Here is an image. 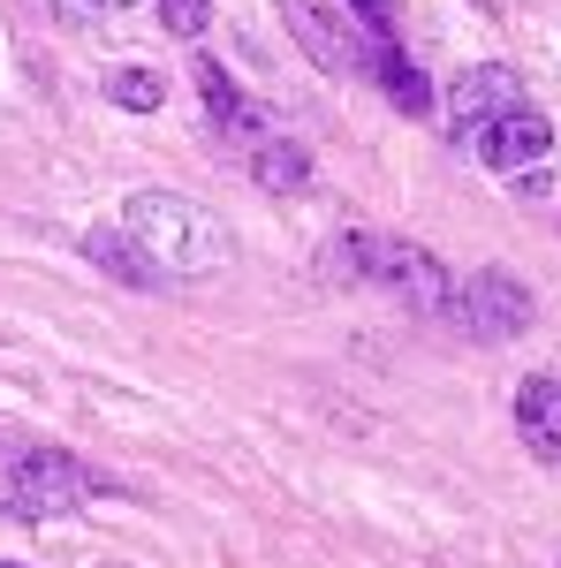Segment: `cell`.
I'll list each match as a JSON object with an SVG mask.
<instances>
[{
    "instance_id": "cell-1",
    "label": "cell",
    "mask_w": 561,
    "mask_h": 568,
    "mask_svg": "<svg viewBox=\"0 0 561 568\" xmlns=\"http://www.w3.org/2000/svg\"><path fill=\"white\" fill-rule=\"evenodd\" d=\"M122 235L152 258V273H220L228 265V227L206 205L174 197V190H137L122 205Z\"/></svg>"
},
{
    "instance_id": "cell-2",
    "label": "cell",
    "mask_w": 561,
    "mask_h": 568,
    "mask_svg": "<svg viewBox=\"0 0 561 568\" xmlns=\"http://www.w3.org/2000/svg\"><path fill=\"white\" fill-rule=\"evenodd\" d=\"M91 485H99V478H91L84 463H69L61 447H23V455L8 463L0 508H8V516H23V524H46V516H77Z\"/></svg>"
},
{
    "instance_id": "cell-3",
    "label": "cell",
    "mask_w": 561,
    "mask_h": 568,
    "mask_svg": "<svg viewBox=\"0 0 561 568\" xmlns=\"http://www.w3.org/2000/svg\"><path fill=\"white\" fill-rule=\"evenodd\" d=\"M448 318L463 334H478V342H517L523 326H531V288H523L509 265H478L471 281H455Z\"/></svg>"
},
{
    "instance_id": "cell-4",
    "label": "cell",
    "mask_w": 561,
    "mask_h": 568,
    "mask_svg": "<svg viewBox=\"0 0 561 568\" xmlns=\"http://www.w3.org/2000/svg\"><path fill=\"white\" fill-rule=\"evenodd\" d=\"M289 16V39L327 69V77H372V45L349 23V8H327V0H281Z\"/></svg>"
},
{
    "instance_id": "cell-5",
    "label": "cell",
    "mask_w": 561,
    "mask_h": 568,
    "mask_svg": "<svg viewBox=\"0 0 561 568\" xmlns=\"http://www.w3.org/2000/svg\"><path fill=\"white\" fill-rule=\"evenodd\" d=\"M463 152H471L478 168H493V175H523V168H547V152H554V122H547L539 106H509V114L478 122V130L463 136Z\"/></svg>"
},
{
    "instance_id": "cell-6",
    "label": "cell",
    "mask_w": 561,
    "mask_h": 568,
    "mask_svg": "<svg viewBox=\"0 0 561 568\" xmlns=\"http://www.w3.org/2000/svg\"><path fill=\"white\" fill-rule=\"evenodd\" d=\"M509 106H523V77L509 69V61H478V69H463L455 84H448V114H455V144L478 130V122H493V114H509Z\"/></svg>"
},
{
    "instance_id": "cell-7",
    "label": "cell",
    "mask_w": 561,
    "mask_h": 568,
    "mask_svg": "<svg viewBox=\"0 0 561 568\" xmlns=\"http://www.w3.org/2000/svg\"><path fill=\"white\" fill-rule=\"evenodd\" d=\"M380 281H388L394 296H410L425 318H448L455 281H448V265L432 258V251H418V243H388V235H380Z\"/></svg>"
},
{
    "instance_id": "cell-8",
    "label": "cell",
    "mask_w": 561,
    "mask_h": 568,
    "mask_svg": "<svg viewBox=\"0 0 561 568\" xmlns=\"http://www.w3.org/2000/svg\"><path fill=\"white\" fill-rule=\"evenodd\" d=\"M517 433L539 463H561V379H523L517 387Z\"/></svg>"
},
{
    "instance_id": "cell-9",
    "label": "cell",
    "mask_w": 561,
    "mask_h": 568,
    "mask_svg": "<svg viewBox=\"0 0 561 568\" xmlns=\"http://www.w3.org/2000/svg\"><path fill=\"white\" fill-rule=\"evenodd\" d=\"M251 182L266 197H297V190H311V152L297 136H266V144H251Z\"/></svg>"
},
{
    "instance_id": "cell-10",
    "label": "cell",
    "mask_w": 561,
    "mask_h": 568,
    "mask_svg": "<svg viewBox=\"0 0 561 568\" xmlns=\"http://www.w3.org/2000/svg\"><path fill=\"white\" fill-rule=\"evenodd\" d=\"M372 77H380V91H388V106L394 114H432V84H425V69L402 53V45H372Z\"/></svg>"
},
{
    "instance_id": "cell-11",
    "label": "cell",
    "mask_w": 561,
    "mask_h": 568,
    "mask_svg": "<svg viewBox=\"0 0 561 568\" xmlns=\"http://www.w3.org/2000/svg\"><path fill=\"white\" fill-rule=\"evenodd\" d=\"M84 258H91V265H107V273H114V281H130V288H160L152 258L137 251L122 227H84Z\"/></svg>"
},
{
    "instance_id": "cell-12",
    "label": "cell",
    "mask_w": 561,
    "mask_h": 568,
    "mask_svg": "<svg viewBox=\"0 0 561 568\" xmlns=\"http://www.w3.org/2000/svg\"><path fill=\"white\" fill-rule=\"evenodd\" d=\"M107 99L130 106V114H160L168 106V77L144 69V61H122V69H107Z\"/></svg>"
},
{
    "instance_id": "cell-13",
    "label": "cell",
    "mask_w": 561,
    "mask_h": 568,
    "mask_svg": "<svg viewBox=\"0 0 561 568\" xmlns=\"http://www.w3.org/2000/svg\"><path fill=\"white\" fill-rule=\"evenodd\" d=\"M327 281H380V235H334L327 243Z\"/></svg>"
},
{
    "instance_id": "cell-14",
    "label": "cell",
    "mask_w": 561,
    "mask_h": 568,
    "mask_svg": "<svg viewBox=\"0 0 561 568\" xmlns=\"http://www.w3.org/2000/svg\"><path fill=\"white\" fill-rule=\"evenodd\" d=\"M206 16H213L206 0H160V23H168L174 39H198V31H206Z\"/></svg>"
},
{
    "instance_id": "cell-15",
    "label": "cell",
    "mask_w": 561,
    "mask_h": 568,
    "mask_svg": "<svg viewBox=\"0 0 561 568\" xmlns=\"http://www.w3.org/2000/svg\"><path fill=\"white\" fill-rule=\"evenodd\" d=\"M99 8H130V0H99Z\"/></svg>"
},
{
    "instance_id": "cell-16",
    "label": "cell",
    "mask_w": 561,
    "mask_h": 568,
    "mask_svg": "<svg viewBox=\"0 0 561 568\" xmlns=\"http://www.w3.org/2000/svg\"><path fill=\"white\" fill-rule=\"evenodd\" d=\"M0 568H23V561H0Z\"/></svg>"
}]
</instances>
